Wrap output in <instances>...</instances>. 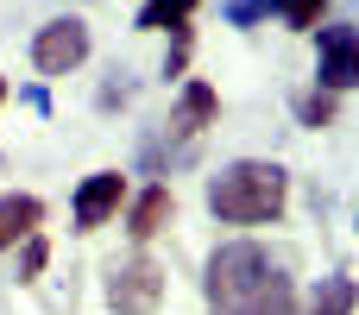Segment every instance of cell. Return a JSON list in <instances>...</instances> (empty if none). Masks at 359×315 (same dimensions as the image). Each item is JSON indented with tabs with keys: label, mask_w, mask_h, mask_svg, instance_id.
Returning <instances> with one entry per match:
<instances>
[{
	"label": "cell",
	"mask_w": 359,
	"mask_h": 315,
	"mask_svg": "<svg viewBox=\"0 0 359 315\" xmlns=\"http://www.w3.org/2000/svg\"><path fill=\"white\" fill-rule=\"evenodd\" d=\"M202 297L215 315H297V278L252 240H227L208 253Z\"/></svg>",
	"instance_id": "obj_1"
},
{
	"label": "cell",
	"mask_w": 359,
	"mask_h": 315,
	"mask_svg": "<svg viewBox=\"0 0 359 315\" xmlns=\"http://www.w3.org/2000/svg\"><path fill=\"white\" fill-rule=\"evenodd\" d=\"M82 57H88V25H82V19H50V25H38V38H32L38 76H69Z\"/></svg>",
	"instance_id": "obj_5"
},
{
	"label": "cell",
	"mask_w": 359,
	"mask_h": 315,
	"mask_svg": "<svg viewBox=\"0 0 359 315\" xmlns=\"http://www.w3.org/2000/svg\"><path fill=\"white\" fill-rule=\"evenodd\" d=\"M44 259H50V246H44V234H32V240H25V259H19V278H38Z\"/></svg>",
	"instance_id": "obj_14"
},
{
	"label": "cell",
	"mask_w": 359,
	"mask_h": 315,
	"mask_svg": "<svg viewBox=\"0 0 359 315\" xmlns=\"http://www.w3.org/2000/svg\"><path fill=\"white\" fill-rule=\"evenodd\" d=\"M189 19H196V0H145L139 32H183Z\"/></svg>",
	"instance_id": "obj_10"
},
{
	"label": "cell",
	"mask_w": 359,
	"mask_h": 315,
	"mask_svg": "<svg viewBox=\"0 0 359 315\" xmlns=\"http://www.w3.org/2000/svg\"><path fill=\"white\" fill-rule=\"evenodd\" d=\"M38 221H44V202H38V196H19V189L0 196V253L19 246V240H32Z\"/></svg>",
	"instance_id": "obj_8"
},
{
	"label": "cell",
	"mask_w": 359,
	"mask_h": 315,
	"mask_svg": "<svg viewBox=\"0 0 359 315\" xmlns=\"http://www.w3.org/2000/svg\"><path fill=\"white\" fill-rule=\"evenodd\" d=\"M284 202H290V177L271 158H233L208 177V208L233 227H265L284 215Z\"/></svg>",
	"instance_id": "obj_2"
},
{
	"label": "cell",
	"mask_w": 359,
	"mask_h": 315,
	"mask_svg": "<svg viewBox=\"0 0 359 315\" xmlns=\"http://www.w3.org/2000/svg\"><path fill=\"white\" fill-rule=\"evenodd\" d=\"M215 114H221L215 88H208V82H183V95H177V114H170V133H177V139H196L202 126H215Z\"/></svg>",
	"instance_id": "obj_7"
},
{
	"label": "cell",
	"mask_w": 359,
	"mask_h": 315,
	"mask_svg": "<svg viewBox=\"0 0 359 315\" xmlns=\"http://www.w3.org/2000/svg\"><path fill=\"white\" fill-rule=\"evenodd\" d=\"M353 309H359L353 278H322L316 297H309V315H353Z\"/></svg>",
	"instance_id": "obj_11"
},
{
	"label": "cell",
	"mask_w": 359,
	"mask_h": 315,
	"mask_svg": "<svg viewBox=\"0 0 359 315\" xmlns=\"http://www.w3.org/2000/svg\"><path fill=\"white\" fill-rule=\"evenodd\" d=\"M359 82V25H322L316 44V88L322 95H347Z\"/></svg>",
	"instance_id": "obj_4"
},
{
	"label": "cell",
	"mask_w": 359,
	"mask_h": 315,
	"mask_svg": "<svg viewBox=\"0 0 359 315\" xmlns=\"http://www.w3.org/2000/svg\"><path fill=\"white\" fill-rule=\"evenodd\" d=\"M164 303V265L158 259H120L114 272H107V309L114 315H151Z\"/></svg>",
	"instance_id": "obj_3"
},
{
	"label": "cell",
	"mask_w": 359,
	"mask_h": 315,
	"mask_svg": "<svg viewBox=\"0 0 359 315\" xmlns=\"http://www.w3.org/2000/svg\"><path fill=\"white\" fill-rule=\"evenodd\" d=\"M120 202H126V177H120V170H95V177H82V189H76V227H82V234L107 227V221L120 215Z\"/></svg>",
	"instance_id": "obj_6"
},
{
	"label": "cell",
	"mask_w": 359,
	"mask_h": 315,
	"mask_svg": "<svg viewBox=\"0 0 359 315\" xmlns=\"http://www.w3.org/2000/svg\"><path fill=\"white\" fill-rule=\"evenodd\" d=\"M297 120H303V126H328V120H334V95L303 88V95H297Z\"/></svg>",
	"instance_id": "obj_13"
},
{
	"label": "cell",
	"mask_w": 359,
	"mask_h": 315,
	"mask_svg": "<svg viewBox=\"0 0 359 315\" xmlns=\"http://www.w3.org/2000/svg\"><path fill=\"white\" fill-rule=\"evenodd\" d=\"M0 101H6V82H0Z\"/></svg>",
	"instance_id": "obj_17"
},
{
	"label": "cell",
	"mask_w": 359,
	"mask_h": 315,
	"mask_svg": "<svg viewBox=\"0 0 359 315\" xmlns=\"http://www.w3.org/2000/svg\"><path fill=\"white\" fill-rule=\"evenodd\" d=\"M170 208H177V196H170L164 183H151V189H145V196L126 208V234H133V240H151V234H164Z\"/></svg>",
	"instance_id": "obj_9"
},
{
	"label": "cell",
	"mask_w": 359,
	"mask_h": 315,
	"mask_svg": "<svg viewBox=\"0 0 359 315\" xmlns=\"http://www.w3.org/2000/svg\"><path fill=\"white\" fill-rule=\"evenodd\" d=\"M183 63H189V25H183V32H170V57H164V76H183Z\"/></svg>",
	"instance_id": "obj_15"
},
{
	"label": "cell",
	"mask_w": 359,
	"mask_h": 315,
	"mask_svg": "<svg viewBox=\"0 0 359 315\" xmlns=\"http://www.w3.org/2000/svg\"><path fill=\"white\" fill-rule=\"evenodd\" d=\"M271 13H284V25H297V32H316L328 0H271Z\"/></svg>",
	"instance_id": "obj_12"
},
{
	"label": "cell",
	"mask_w": 359,
	"mask_h": 315,
	"mask_svg": "<svg viewBox=\"0 0 359 315\" xmlns=\"http://www.w3.org/2000/svg\"><path fill=\"white\" fill-rule=\"evenodd\" d=\"M265 13H271V0H233V6H227L233 25H252V19H265Z\"/></svg>",
	"instance_id": "obj_16"
}]
</instances>
